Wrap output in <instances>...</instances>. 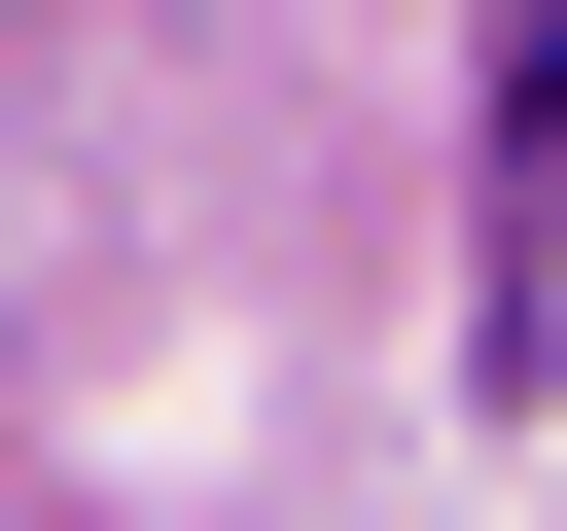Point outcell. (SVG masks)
Instances as JSON below:
<instances>
[{"label": "cell", "mask_w": 567, "mask_h": 531, "mask_svg": "<svg viewBox=\"0 0 567 531\" xmlns=\"http://www.w3.org/2000/svg\"><path fill=\"white\" fill-rule=\"evenodd\" d=\"M496 354H567V0H496Z\"/></svg>", "instance_id": "obj_1"}]
</instances>
